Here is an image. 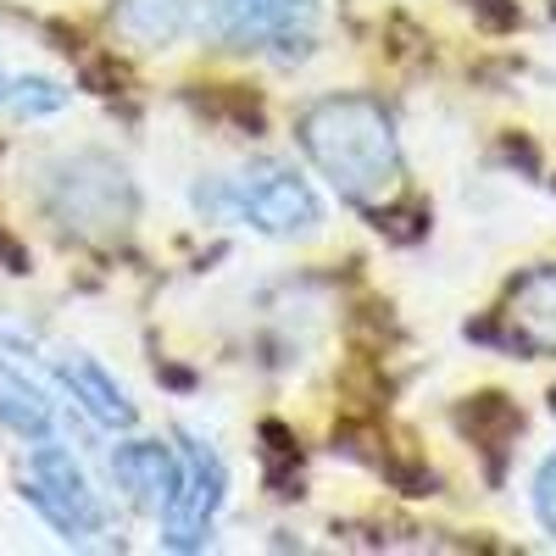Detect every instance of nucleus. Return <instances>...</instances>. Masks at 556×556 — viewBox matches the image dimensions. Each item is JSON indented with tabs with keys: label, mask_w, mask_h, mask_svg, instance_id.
<instances>
[{
	"label": "nucleus",
	"mask_w": 556,
	"mask_h": 556,
	"mask_svg": "<svg viewBox=\"0 0 556 556\" xmlns=\"http://www.w3.org/2000/svg\"><path fill=\"white\" fill-rule=\"evenodd\" d=\"M28 501L45 513V523H51L62 540H96L106 529V513H101V501L96 490H89V479L78 473V462L51 445V440H39L34 462H28Z\"/></svg>",
	"instance_id": "obj_4"
},
{
	"label": "nucleus",
	"mask_w": 556,
	"mask_h": 556,
	"mask_svg": "<svg viewBox=\"0 0 556 556\" xmlns=\"http://www.w3.org/2000/svg\"><path fill=\"white\" fill-rule=\"evenodd\" d=\"M513 317L529 345H545L556 351V273H540L523 285V295L513 301Z\"/></svg>",
	"instance_id": "obj_11"
},
{
	"label": "nucleus",
	"mask_w": 556,
	"mask_h": 556,
	"mask_svg": "<svg viewBox=\"0 0 556 556\" xmlns=\"http://www.w3.org/2000/svg\"><path fill=\"white\" fill-rule=\"evenodd\" d=\"M317 28V0H212V34L256 51L278 45V56H301Z\"/></svg>",
	"instance_id": "obj_5"
},
{
	"label": "nucleus",
	"mask_w": 556,
	"mask_h": 556,
	"mask_svg": "<svg viewBox=\"0 0 556 556\" xmlns=\"http://www.w3.org/2000/svg\"><path fill=\"white\" fill-rule=\"evenodd\" d=\"M534 513H540V523L556 534V451L534 468Z\"/></svg>",
	"instance_id": "obj_13"
},
{
	"label": "nucleus",
	"mask_w": 556,
	"mask_h": 556,
	"mask_svg": "<svg viewBox=\"0 0 556 556\" xmlns=\"http://www.w3.org/2000/svg\"><path fill=\"white\" fill-rule=\"evenodd\" d=\"M56 374H62V384L73 390V401L96 417V424H106V429H128V424H134V401H128L89 356H67Z\"/></svg>",
	"instance_id": "obj_9"
},
{
	"label": "nucleus",
	"mask_w": 556,
	"mask_h": 556,
	"mask_svg": "<svg viewBox=\"0 0 556 556\" xmlns=\"http://www.w3.org/2000/svg\"><path fill=\"white\" fill-rule=\"evenodd\" d=\"M7 106L17 117H51L67 106V89L56 78H7Z\"/></svg>",
	"instance_id": "obj_12"
},
{
	"label": "nucleus",
	"mask_w": 556,
	"mask_h": 556,
	"mask_svg": "<svg viewBox=\"0 0 556 556\" xmlns=\"http://www.w3.org/2000/svg\"><path fill=\"white\" fill-rule=\"evenodd\" d=\"M195 212L206 223H245L256 235L273 240H295V235H317L323 223V201L312 195V184L285 167V162H256L240 178H206L195 184Z\"/></svg>",
	"instance_id": "obj_2"
},
{
	"label": "nucleus",
	"mask_w": 556,
	"mask_h": 556,
	"mask_svg": "<svg viewBox=\"0 0 556 556\" xmlns=\"http://www.w3.org/2000/svg\"><path fill=\"white\" fill-rule=\"evenodd\" d=\"M306 151L351 201H374L395 178V134L367 101H323L306 112Z\"/></svg>",
	"instance_id": "obj_1"
},
{
	"label": "nucleus",
	"mask_w": 556,
	"mask_h": 556,
	"mask_svg": "<svg viewBox=\"0 0 556 556\" xmlns=\"http://www.w3.org/2000/svg\"><path fill=\"white\" fill-rule=\"evenodd\" d=\"M178 440H184V456H190V473H184V484H178V495L167 506V545L173 551H190V545H201V534L217 518L228 473H223V456L206 440H195L190 429H184Z\"/></svg>",
	"instance_id": "obj_6"
},
{
	"label": "nucleus",
	"mask_w": 556,
	"mask_h": 556,
	"mask_svg": "<svg viewBox=\"0 0 556 556\" xmlns=\"http://www.w3.org/2000/svg\"><path fill=\"white\" fill-rule=\"evenodd\" d=\"M51 212L67 228H78V235H112L134 212V190H128L123 167L101 156H78L51 173Z\"/></svg>",
	"instance_id": "obj_3"
},
{
	"label": "nucleus",
	"mask_w": 556,
	"mask_h": 556,
	"mask_svg": "<svg viewBox=\"0 0 556 556\" xmlns=\"http://www.w3.org/2000/svg\"><path fill=\"white\" fill-rule=\"evenodd\" d=\"M112 473H117V484L128 490V501H134V506H151V513H167L173 495H178V484H184L178 462H173V456H167L156 440L117 445V456H112Z\"/></svg>",
	"instance_id": "obj_7"
},
{
	"label": "nucleus",
	"mask_w": 556,
	"mask_h": 556,
	"mask_svg": "<svg viewBox=\"0 0 556 556\" xmlns=\"http://www.w3.org/2000/svg\"><path fill=\"white\" fill-rule=\"evenodd\" d=\"M112 23L139 51H162V45H173L190 28V0H117Z\"/></svg>",
	"instance_id": "obj_8"
},
{
	"label": "nucleus",
	"mask_w": 556,
	"mask_h": 556,
	"mask_svg": "<svg viewBox=\"0 0 556 556\" xmlns=\"http://www.w3.org/2000/svg\"><path fill=\"white\" fill-rule=\"evenodd\" d=\"M0 106H7V73H0Z\"/></svg>",
	"instance_id": "obj_14"
},
{
	"label": "nucleus",
	"mask_w": 556,
	"mask_h": 556,
	"mask_svg": "<svg viewBox=\"0 0 556 556\" xmlns=\"http://www.w3.org/2000/svg\"><path fill=\"white\" fill-rule=\"evenodd\" d=\"M0 424L17 429L23 440H51V401H45V390L23 374V367H0Z\"/></svg>",
	"instance_id": "obj_10"
}]
</instances>
